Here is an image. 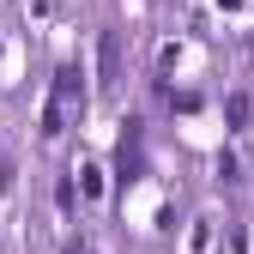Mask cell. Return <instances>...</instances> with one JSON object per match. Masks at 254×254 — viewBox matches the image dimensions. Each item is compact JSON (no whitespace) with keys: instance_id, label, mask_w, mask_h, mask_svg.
I'll return each mask as SVG.
<instances>
[{"instance_id":"cell-2","label":"cell","mask_w":254,"mask_h":254,"mask_svg":"<svg viewBox=\"0 0 254 254\" xmlns=\"http://www.w3.org/2000/svg\"><path fill=\"white\" fill-rule=\"evenodd\" d=\"M67 254H85V248H67Z\"/></svg>"},{"instance_id":"cell-1","label":"cell","mask_w":254,"mask_h":254,"mask_svg":"<svg viewBox=\"0 0 254 254\" xmlns=\"http://www.w3.org/2000/svg\"><path fill=\"white\" fill-rule=\"evenodd\" d=\"M6 188H12V164H6V157H0V194H6Z\"/></svg>"}]
</instances>
